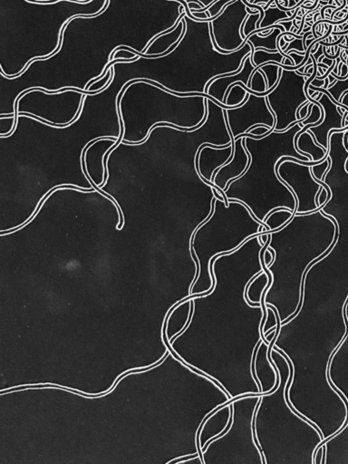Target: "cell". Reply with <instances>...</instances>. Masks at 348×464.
Wrapping results in <instances>:
<instances>
[{"mask_svg":"<svg viewBox=\"0 0 348 464\" xmlns=\"http://www.w3.org/2000/svg\"><path fill=\"white\" fill-rule=\"evenodd\" d=\"M341 12H343L344 14H348V8H344Z\"/></svg>","mask_w":348,"mask_h":464,"instance_id":"obj_35","label":"cell"},{"mask_svg":"<svg viewBox=\"0 0 348 464\" xmlns=\"http://www.w3.org/2000/svg\"><path fill=\"white\" fill-rule=\"evenodd\" d=\"M286 54H290V56L294 59L295 65H298V64H301L304 58V55H300V54H296V53L294 52V50H291L290 52H288Z\"/></svg>","mask_w":348,"mask_h":464,"instance_id":"obj_22","label":"cell"},{"mask_svg":"<svg viewBox=\"0 0 348 464\" xmlns=\"http://www.w3.org/2000/svg\"><path fill=\"white\" fill-rule=\"evenodd\" d=\"M303 128L298 122L284 132L272 131L261 139L246 136L244 145L250 156V163L245 173L236 180L230 181L225 190L226 204L228 200L238 192L245 190L235 199L240 201L248 191H252L242 200L248 206L254 218L268 230V226L264 222L266 216L271 211L268 192H282L296 202L294 193L281 181L278 175V161L282 157H293L296 160L311 161L310 157L298 152L295 147V137Z\"/></svg>","mask_w":348,"mask_h":464,"instance_id":"obj_1","label":"cell"},{"mask_svg":"<svg viewBox=\"0 0 348 464\" xmlns=\"http://www.w3.org/2000/svg\"><path fill=\"white\" fill-rule=\"evenodd\" d=\"M308 76L300 75L296 70L283 69L278 83L266 96V103L276 117L273 131L284 132L304 119L298 118V110L308 102L304 92Z\"/></svg>","mask_w":348,"mask_h":464,"instance_id":"obj_2","label":"cell"},{"mask_svg":"<svg viewBox=\"0 0 348 464\" xmlns=\"http://www.w3.org/2000/svg\"><path fill=\"white\" fill-rule=\"evenodd\" d=\"M264 11H265L264 12L265 15L261 21L260 28H266L270 25L276 24L280 20L285 19L293 15L290 13V11H283V10L280 9L275 3H273L268 9L264 10Z\"/></svg>","mask_w":348,"mask_h":464,"instance_id":"obj_12","label":"cell"},{"mask_svg":"<svg viewBox=\"0 0 348 464\" xmlns=\"http://www.w3.org/2000/svg\"><path fill=\"white\" fill-rule=\"evenodd\" d=\"M322 61H323V64H326V65H328L329 67H330V66L333 64L334 61V60L328 58V57H326V56H324V58L322 59Z\"/></svg>","mask_w":348,"mask_h":464,"instance_id":"obj_29","label":"cell"},{"mask_svg":"<svg viewBox=\"0 0 348 464\" xmlns=\"http://www.w3.org/2000/svg\"><path fill=\"white\" fill-rule=\"evenodd\" d=\"M324 84V80H319V79L314 77L312 82L310 83V85H313L314 87H323Z\"/></svg>","mask_w":348,"mask_h":464,"instance_id":"obj_25","label":"cell"},{"mask_svg":"<svg viewBox=\"0 0 348 464\" xmlns=\"http://www.w3.org/2000/svg\"><path fill=\"white\" fill-rule=\"evenodd\" d=\"M294 214H295L294 211L286 209V208H280V209L271 210L264 220V222L268 226V229H270L268 232L282 229L286 223L290 222Z\"/></svg>","mask_w":348,"mask_h":464,"instance_id":"obj_9","label":"cell"},{"mask_svg":"<svg viewBox=\"0 0 348 464\" xmlns=\"http://www.w3.org/2000/svg\"><path fill=\"white\" fill-rule=\"evenodd\" d=\"M283 33L280 28H273L271 30L270 34H268L266 36H261L260 34L252 33L248 36H246V39L252 43L254 48H266L268 50H276V39L278 36Z\"/></svg>","mask_w":348,"mask_h":464,"instance_id":"obj_10","label":"cell"},{"mask_svg":"<svg viewBox=\"0 0 348 464\" xmlns=\"http://www.w3.org/2000/svg\"><path fill=\"white\" fill-rule=\"evenodd\" d=\"M283 38H284V40H285L286 43H291L293 40L295 39L294 37H288V35H284Z\"/></svg>","mask_w":348,"mask_h":464,"instance_id":"obj_31","label":"cell"},{"mask_svg":"<svg viewBox=\"0 0 348 464\" xmlns=\"http://www.w3.org/2000/svg\"><path fill=\"white\" fill-rule=\"evenodd\" d=\"M324 111V119L322 122L316 126H311L308 131L314 134L316 142L324 147L326 152H329V132L333 129H343L342 118L344 114L338 111V104L324 93L323 96L318 101Z\"/></svg>","mask_w":348,"mask_h":464,"instance_id":"obj_6","label":"cell"},{"mask_svg":"<svg viewBox=\"0 0 348 464\" xmlns=\"http://www.w3.org/2000/svg\"><path fill=\"white\" fill-rule=\"evenodd\" d=\"M310 125H306L295 137V147L298 152L310 157L311 161H323L328 156V152L316 142V138L308 131Z\"/></svg>","mask_w":348,"mask_h":464,"instance_id":"obj_8","label":"cell"},{"mask_svg":"<svg viewBox=\"0 0 348 464\" xmlns=\"http://www.w3.org/2000/svg\"><path fill=\"white\" fill-rule=\"evenodd\" d=\"M260 69L265 73L268 83V90L276 87L278 83L283 68L276 62H268L260 65Z\"/></svg>","mask_w":348,"mask_h":464,"instance_id":"obj_15","label":"cell"},{"mask_svg":"<svg viewBox=\"0 0 348 464\" xmlns=\"http://www.w3.org/2000/svg\"><path fill=\"white\" fill-rule=\"evenodd\" d=\"M223 117L226 120L228 131L236 140L246 133L250 128L265 125L274 130L276 117L266 103V96H258L248 92L244 103L236 107L223 109Z\"/></svg>","mask_w":348,"mask_h":464,"instance_id":"obj_3","label":"cell"},{"mask_svg":"<svg viewBox=\"0 0 348 464\" xmlns=\"http://www.w3.org/2000/svg\"><path fill=\"white\" fill-rule=\"evenodd\" d=\"M233 1H235V0H216L215 2H213L212 5H210V7L208 8L210 17L218 15L225 5L228 4V3H230V2H233Z\"/></svg>","mask_w":348,"mask_h":464,"instance_id":"obj_20","label":"cell"},{"mask_svg":"<svg viewBox=\"0 0 348 464\" xmlns=\"http://www.w3.org/2000/svg\"><path fill=\"white\" fill-rule=\"evenodd\" d=\"M230 136L234 148L233 156L230 161H228L226 164L220 167L215 172L212 180L213 184L222 191L227 189L230 181L243 175L250 163V153L244 145V140L246 136L240 137L236 140H234L232 135Z\"/></svg>","mask_w":348,"mask_h":464,"instance_id":"obj_5","label":"cell"},{"mask_svg":"<svg viewBox=\"0 0 348 464\" xmlns=\"http://www.w3.org/2000/svg\"><path fill=\"white\" fill-rule=\"evenodd\" d=\"M270 1V0H254L252 4H254V5H258V4H260V3H265V4H266V3H268Z\"/></svg>","mask_w":348,"mask_h":464,"instance_id":"obj_30","label":"cell"},{"mask_svg":"<svg viewBox=\"0 0 348 464\" xmlns=\"http://www.w3.org/2000/svg\"><path fill=\"white\" fill-rule=\"evenodd\" d=\"M260 19V13H254V14H250L248 16L245 20V26H244V34L245 36H248L254 32L256 28V23Z\"/></svg>","mask_w":348,"mask_h":464,"instance_id":"obj_19","label":"cell"},{"mask_svg":"<svg viewBox=\"0 0 348 464\" xmlns=\"http://www.w3.org/2000/svg\"><path fill=\"white\" fill-rule=\"evenodd\" d=\"M246 1H248V3H250V4H252V3H253V1H254V0H246Z\"/></svg>","mask_w":348,"mask_h":464,"instance_id":"obj_36","label":"cell"},{"mask_svg":"<svg viewBox=\"0 0 348 464\" xmlns=\"http://www.w3.org/2000/svg\"><path fill=\"white\" fill-rule=\"evenodd\" d=\"M323 54H324V53H323V45H322V44H319V47L318 49V51H316V53H314L313 55H314V59L318 61L319 57H320L321 55H323Z\"/></svg>","mask_w":348,"mask_h":464,"instance_id":"obj_26","label":"cell"},{"mask_svg":"<svg viewBox=\"0 0 348 464\" xmlns=\"http://www.w3.org/2000/svg\"><path fill=\"white\" fill-rule=\"evenodd\" d=\"M331 162H332L331 158L328 156L324 161L311 166V173H312V176L314 177V180L323 181L324 173L328 172L331 167Z\"/></svg>","mask_w":348,"mask_h":464,"instance_id":"obj_18","label":"cell"},{"mask_svg":"<svg viewBox=\"0 0 348 464\" xmlns=\"http://www.w3.org/2000/svg\"><path fill=\"white\" fill-rule=\"evenodd\" d=\"M248 88L252 89L253 92L256 93H266L268 91L266 75L260 69L256 68L252 72Z\"/></svg>","mask_w":348,"mask_h":464,"instance_id":"obj_16","label":"cell"},{"mask_svg":"<svg viewBox=\"0 0 348 464\" xmlns=\"http://www.w3.org/2000/svg\"><path fill=\"white\" fill-rule=\"evenodd\" d=\"M288 7H294L296 5V3L295 0H288Z\"/></svg>","mask_w":348,"mask_h":464,"instance_id":"obj_32","label":"cell"},{"mask_svg":"<svg viewBox=\"0 0 348 464\" xmlns=\"http://www.w3.org/2000/svg\"><path fill=\"white\" fill-rule=\"evenodd\" d=\"M291 50H298V51H300V52H306L304 49V45H303V38L301 39H298V38H295L293 40L291 43L288 44V48L286 49L284 51V53L286 54L288 52H290Z\"/></svg>","mask_w":348,"mask_h":464,"instance_id":"obj_21","label":"cell"},{"mask_svg":"<svg viewBox=\"0 0 348 464\" xmlns=\"http://www.w3.org/2000/svg\"><path fill=\"white\" fill-rule=\"evenodd\" d=\"M310 114L308 116L306 117V119L303 120L302 122H298L300 123V126L303 128L306 125H310L311 124V126H316L320 124L323 119H324V111H323V108L320 105V103L316 101L314 99H310Z\"/></svg>","mask_w":348,"mask_h":464,"instance_id":"obj_13","label":"cell"},{"mask_svg":"<svg viewBox=\"0 0 348 464\" xmlns=\"http://www.w3.org/2000/svg\"><path fill=\"white\" fill-rule=\"evenodd\" d=\"M319 15H320V10L314 13V16H313V22H314V23H316V22L318 21V17Z\"/></svg>","mask_w":348,"mask_h":464,"instance_id":"obj_33","label":"cell"},{"mask_svg":"<svg viewBox=\"0 0 348 464\" xmlns=\"http://www.w3.org/2000/svg\"><path fill=\"white\" fill-rule=\"evenodd\" d=\"M283 59H284V55L280 52L270 53V52H268V49L258 47V48L255 49V53H254L252 63L255 64L256 66L266 64L268 62H276L278 64H282Z\"/></svg>","mask_w":348,"mask_h":464,"instance_id":"obj_14","label":"cell"},{"mask_svg":"<svg viewBox=\"0 0 348 464\" xmlns=\"http://www.w3.org/2000/svg\"><path fill=\"white\" fill-rule=\"evenodd\" d=\"M339 103H342L346 107H348V93H344L343 96L340 99V102H339Z\"/></svg>","mask_w":348,"mask_h":464,"instance_id":"obj_27","label":"cell"},{"mask_svg":"<svg viewBox=\"0 0 348 464\" xmlns=\"http://www.w3.org/2000/svg\"><path fill=\"white\" fill-rule=\"evenodd\" d=\"M326 90L332 95V97L339 103L344 92L348 90V78L346 80H336L334 83H329L328 88Z\"/></svg>","mask_w":348,"mask_h":464,"instance_id":"obj_17","label":"cell"},{"mask_svg":"<svg viewBox=\"0 0 348 464\" xmlns=\"http://www.w3.org/2000/svg\"><path fill=\"white\" fill-rule=\"evenodd\" d=\"M276 24H281L285 27L286 31V32H290V29H291V26L293 25V21H283V20H280Z\"/></svg>","mask_w":348,"mask_h":464,"instance_id":"obj_24","label":"cell"},{"mask_svg":"<svg viewBox=\"0 0 348 464\" xmlns=\"http://www.w3.org/2000/svg\"><path fill=\"white\" fill-rule=\"evenodd\" d=\"M328 85H329V78H328V76L326 78L324 79V86H323V88L324 89L328 88Z\"/></svg>","mask_w":348,"mask_h":464,"instance_id":"obj_34","label":"cell"},{"mask_svg":"<svg viewBox=\"0 0 348 464\" xmlns=\"http://www.w3.org/2000/svg\"><path fill=\"white\" fill-rule=\"evenodd\" d=\"M184 1H188V0H184ZM198 1L202 3L203 5H204V8L198 10V11H196V12H205L206 10H208L210 5H212L213 2H215L216 0H198Z\"/></svg>","mask_w":348,"mask_h":464,"instance_id":"obj_23","label":"cell"},{"mask_svg":"<svg viewBox=\"0 0 348 464\" xmlns=\"http://www.w3.org/2000/svg\"><path fill=\"white\" fill-rule=\"evenodd\" d=\"M248 15L244 2L235 0L225 5L215 19L210 21V33L220 48L232 53L245 44L240 28Z\"/></svg>","mask_w":348,"mask_h":464,"instance_id":"obj_4","label":"cell"},{"mask_svg":"<svg viewBox=\"0 0 348 464\" xmlns=\"http://www.w3.org/2000/svg\"><path fill=\"white\" fill-rule=\"evenodd\" d=\"M250 53L246 54L244 64L238 73L232 74V75H225V74L220 75L210 80L206 85L205 93L212 96L215 100H217L218 103L225 104L224 103L225 96H226L228 89L230 88L232 84L237 83V82H242L248 87L252 72L256 67L255 64L252 63Z\"/></svg>","mask_w":348,"mask_h":464,"instance_id":"obj_7","label":"cell"},{"mask_svg":"<svg viewBox=\"0 0 348 464\" xmlns=\"http://www.w3.org/2000/svg\"><path fill=\"white\" fill-rule=\"evenodd\" d=\"M348 65H346V64H343V65H342V70H341V75H340V76H341V77H344V76H346V75L348 74Z\"/></svg>","mask_w":348,"mask_h":464,"instance_id":"obj_28","label":"cell"},{"mask_svg":"<svg viewBox=\"0 0 348 464\" xmlns=\"http://www.w3.org/2000/svg\"><path fill=\"white\" fill-rule=\"evenodd\" d=\"M246 94L248 92L242 86V82L233 83L228 89L224 103L230 107H236L245 102Z\"/></svg>","mask_w":348,"mask_h":464,"instance_id":"obj_11","label":"cell"}]
</instances>
